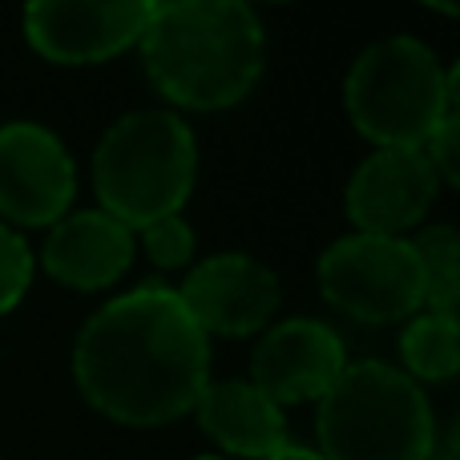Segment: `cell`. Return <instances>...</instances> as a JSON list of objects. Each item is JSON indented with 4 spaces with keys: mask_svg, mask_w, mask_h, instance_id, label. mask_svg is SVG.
Segmentation results:
<instances>
[{
    "mask_svg": "<svg viewBox=\"0 0 460 460\" xmlns=\"http://www.w3.org/2000/svg\"><path fill=\"white\" fill-rule=\"evenodd\" d=\"M319 291L359 323H396L424 307L420 259L408 238H340L319 259Z\"/></svg>",
    "mask_w": 460,
    "mask_h": 460,
    "instance_id": "cell-6",
    "label": "cell"
},
{
    "mask_svg": "<svg viewBox=\"0 0 460 460\" xmlns=\"http://www.w3.org/2000/svg\"><path fill=\"white\" fill-rule=\"evenodd\" d=\"M134 259V230L121 226L105 210H81L53 223L40 251V267L65 287L102 291L118 283Z\"/></svg>",
    "mask_w": 460,
    "mask_h": 460,
    "instance_id": "cell-12",
    "label": "cell"
},
{
    "mask_svg": "<svg viewBox=\"0 0 460 460\" xmlns=\"http://www.w3.org/2000/svg\"><path fill=\"white\" fill-rule=\"evenodd\" d=\"M412 251L420 259L424 275V303L437 315H456V291H460V243L448 223L424 226L412 238Z\"/></svg>",
    "mask_w": 460,
    "mask_h": 460,
    "instance_id": "cell-15",
    "label": "cell"
},
{
    "mask_svg": "<svg viewBox=\"0 0 460 460\" xmlns=\"http://www.w3.org/2000/svg\"><path fill=\"white\" fill-rule=\"evenodd\" d=\"M199 460H223V456H199Z\"/></svg>",
    "mask_w": 460,
    "mask_h": 460,
    "instance_id": "cell-20",
    "label": "cell"
},
{
    "mask_svg": "<svg viewBox=\"0 0 460 460\" xmlns=\"http://www.w3.org/2000/svg\"><path fill=\"white\" fill-rule=\"evenodd\" d=\"M424 154L432 158L440 182L460 186V105H448L445 118L437 121L432 137L424 142Z\"/></svg>",
    "mask_w": 460,
    "mask_h": 460,
    "instance_id": "cell-18",
    "label": "cell"
},
{
    "mask_svg": "<svg viewBox=\"0 0 460 460\" xmlns=\"http://www.w3.org/2000/svg\"><path fill=\"white\" fill-rule=\"evenodd\" d=\"M32 283V251L16 230L0 223V315L24 299Z\"/></svg>",
    "mask_w": 460,
    "mask_h": 460,
    "instance_id": "cell-16",
    "label": "cell"
},
{
    "mask_svg": "<svg viewBox=\"0 0 460 460\" xmlns=\"http://www.w3.org/2000/svg\"><path fill=\"white\" fill-rule=\"evenodd\" d=\"M400 356H404L408 372L420 376L429 384H445L460 367V335H456V315H437L424 311L400 335Z\"/></svg>",
    "mask_w": 460,
    "mask_h": 460,
    "instance_id": "cell-14",
    "label": "cell"
},
{
    "mask_svg": "<svg viewBox=\"0 0 460 460\" xmlns=\"http://www.w3.org/2000/svg\"><path fill=\"white\" fill-rule=\"evenodd\" d=\"M348 113L380 150H420L448 105H460V69H440L416 37H388L356 57L348 73Z\"/></svg>",
    "mask_w": 460,
    "mask_h": 460,
    "instance_id": "cell-5",
    "label": "cell"
},
{
    "mask_svg": "<svg viewBox=\"0 0 460 460\" xmlns=\"http://www.w3.org/2000/svg\"><path fill=\"white\" fill-rule=\"evenodd\" d=\"M343 367H348L343 343L332 327L315 319H287L270 327L254 348L251 384L270 404H299V400H323Z\"/></svg>",
    "mask_w": 460,
    "mask_h": 460,
    "instance_id": "cell-11",
    "label": "cell"
},
{
    "mask_svg": "<svg viewBox=\"0 0 460 460\" xmlns=\"http://www.w3.org/2000/svg\"><path fill=\"white\" fill-rule=\"evenodd\" d=\"M137 45L158 93L186 110L238 105L267 57L262 24L243 0L154 4Z\"/></svg>",
    "mask_w": 460,
    "mask_h": 460,
    "instance_id": "cell-2",
    "label": "cell"
},
{
    "mask_svg": "<svg viewBox=\"0 0 460 460\" xmlns=\"http://www.w3.org/2000/svg\"><path fill=\"white\" fill-rule=\"evenodd\" d=\"M77 194V166L53 129L0 126V215L16 226H53Z\"/></svg>",
    "mask_w": 460,
    "mask_h": 460,
    "instance_id": "cell-7",
    "label": "cell"
},
{
    "mask_svg": "<svg viewBox=\"0 0 460 460\" xmlns=\"http://www.w3.org/2000/svg\"><path fill=\"white\" fill-rule=\"evenodd\" d=\"M178 299L207 335H254L270 323L283 291L275 270L251 254H215L186 275Z\"/></svg>",
    "mask_w": 460,
    "mask_h": 460,
    "instance_id": "cell-10",
    "label": "cell"
},
{
    "mask_svg": "<svg viewBox=\"0 0 460 460\" xmlns=\"http://www.w3.org/2000/svg\"><path fill=\"white\" fill-rule=\"evenodd\" d=\"M267 460H323L319 453H307V448H295V445H283L275 456H267Z\"/></svg>",
    "mask_w": 460,
    "mask_h": 460,
    "instance_id": "cell-19",
    "label": "cell"
},
{
    "mask_svg": "<svg viewBox=\"0 0 460 460\" xmlns=\"http://www.w3.org/2000/svg\"><path fill=\"white\" fill-rule=\"evenodd\" d=\"M199 146L182 118L166 110L126 113L93 150V186L105 215L121 226L174 218L194 190Z\"/></svg>",
    "mask_w": 460,
    "mask_h": 460,
    "instance_id": "cell-3",
    "label": "cell"
},
{
    "mask_svg": "<svg viewBox=\"0 0 460 460\" xmlns=\"http://www.w3.org/2000/svg\"><path fill=\"white\" fill-rule=\"evenodd\" d=\"M142 246L158 267L174 270V267H186L194 254V230L182 223V215L174 218H162V223H150L142 226Z\"/></svg>",
    "mask_w": 460,
    "mask_h": 460,
    "instance_id": "cell-17",
    "label": "cell"
},
{
    "mask_svg": "<svg viewBox=\"0 0 460 460\" xmlns=\"http://www.w3.org/2000/svg\"><path fill=\"white\" fill-rule=\"evenodd\" d=\"M73 376L110 420L158 429L199 404L210 384V340L178 291L146 283L105 303L81 327Z\"/></svg>",
    "mask_w": 460,
    "mask_h": 460,
    "instance_id": "cell-1",
    "label": "cell"
},
{
    "mask_svg": "<svg viewBox=\"0 0 460 460\" xmlns=\"http://www.w3.org/2000/svg\"><path fill=\"white\" fill-rule=\"evenodd\" d=\"M437 445L429 396L388 364H351L319 400L323 460H429Z\"/></svg>",
    "mask_w": 460,
    "mask_h": 460,
    "instance_id": "cell-4",
    "label": "cell"
},
{
    "mask_svg": "<svg viewBox=\"0 0 460 460\" xmlns=\"http://www.w3.org/2000/svg\"><path fill=\"white\" fill-rule=\"evenodd\" d=\"M146 0L121 4H81V0H45L24 8V37L40 57L57 65H93L137 45L150 21Z\"/></svg>",
    "mask_w": 460,
    "mask_h": 460,
    "instance_id": "cell-8",
    "label": "cell"
},
{
    "mask_svg": "<svg viewBox=\"0 0 460 460\" xmlns=\"http://www.w3.org/2000/svg\"><path fill=\"white\" fill-rule=\"evenodd\" d=\"M194 412H199L202 432L234 456L267 460L287 445L283 408L270 404L254 384H243V380L207 384Z\"/></svg>",
    "mask_w": 460,
    "mask_h": 460,
    "instance_id": "cell-13",
    "label": "cell"
},
{
    "mask_svg": "<svg viewBox=\"0 0 460 460\" xmlns=\"http://www.w3.org/2000/svg\"><path fill=\"white\" fill-rule=\"evenodd\" d=\"M440 174L420 150H376L348 182V215L359 234L400 238L437 202Z\"/></svg>",
    "mask_w": 460,
    "mask_h": 460,
    "instance_id": "cell-9",
    "label": "cell"
}]
</instances>
